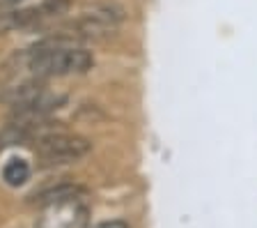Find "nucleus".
Returning <instances> with one entry per match:
<instances>
[{
	"mask_svg": "<svg viewBox=\"0 0 257 228\" xmlns=\"http://www.w3.org/2000/svg\"><path fill=\"white\" fill-rule=\"evenodd\" d=\"M28 178H30V166H28L26 159H10L5 164V169H3V180L10 187L23 185Z\"/></svg>",
	"mask_w": 257,
	"mask_h": 228,
	"instance_id": "6e6552de",
	"label": "nucleus"
},
{
	"mask_svg": "<svg viewBox=\"0 0 257 228\" xmlns=\"http://www.w3.org/2000/svg\"><path fill=\"white\" fill-rule=\"evenodd\" d=\"M19 3H23V0H0V7H16Z\"/></svg>",
	"mask_w": 257,
	"mask_h": 228,
	"instance_id": "9b49d317",
	"label": "nucleus"
},
{
	"mask_svg": "<svg viewBox=\"0 0 257 228\" xmlns=\"http://www.w3.org/2000/svg\"><path fill=\"white\" fill-rule=\"evenodd\" d=\"M44 93H46V90H44V83L39 81V79H28V81H19V83H14V86L5 88V90L0 93V102L14 106V111H16V109L30 106L32 102H37Z\"/></svg>",
	"mask_w": 257,
	"mask_h": 228,
	"instance_id": "20e7f679",
	"label": "nucleus"
},
{
	"mask_svg": "<svg viewBox=\"0 0 257 228\" xmlns=\"http://www.w3.org/2000/svg\"><path fill=\"white\" fill-rule=\"evenodd\" d=\"M35 150L46 164H69L90 155L92 143L85 136L53 131V134L39 136L37 143H35Z\"/></svg>",
	"mask_w": 257,
	"mask_h": 228,
	"instance_id": "f03ea898",
	"label": "nucleus"
},
{
	"mask_svg": "<svg viewBox=\"0 0 257 228\" xmlns=\"http://www.w3.org/2000/svg\"><path fill=\"white\" fill-rule=\"evenodd\" d=\"M42 12L39 7H26V10H10L0 12V35L7 30H16V28H32L42 23Z\"/></svg>",
	"mask_w": 257,
	"mask_h": 228,
	"instance_id": "423d86ee",
	"label": "nucleus"
},
{
	"mask_svg": "<svg viewBox=\"0 0 257 228\" xmlns=\"http://www.w3.org/2000/svg\"><path fill=\"white\" fill-rule=\"evenodd\" d=\"M67 30H71V35L76 39H106L117 33V28H112L108 23H101L90 17H80L76 21H71L67 26Z\"/></svg>",
	"mask_w": 257,
	"mask_h": 228,
	"instance_id": "39448f33",
	"label": "nucleus"
},
{
	"mask_svg": "<svg viewBox=\"0 0 257 228\" xmlns=\"http://www.w3.org/2000/svg\"><path fill=\"white\" fill-rule=\"evenodd\" d=\"M80 196H85V187L76 185V182H58V185L46 187V189L32 194L30 203L37 207H58L78 201Z\"/></svg>",
	"mask_w": 257,
	"mask_h": 228,
	"instance_id": "7ed1b4c3",
	"label": "nucleus"
},
{
	"mask_svg": "<svg viewBox=\"0 0 257 228\" xmlns=\"http://www.w3.org/2000/svg\"><path fill=\"white\" fill-rule=\"evenodd\" d=\"M92 228H131L126 221H122V219H108V221H99L94 223Z\"/></svg>",
	"mask_w": 257,
	"mask_h": 228,
	"instance_id": "9d476101",
	"label": "nucleus"
},
{
	"mask_svg": "<svg viewBox=\"0 0 257 228\" xmlns=\"http://www.w3.org/2000/svg\"><path fill=\"white\" fill-rule=\"evenodd\" d=\"M71 10V0H44L39 5V12L42 17L48 19V17H62L67 12Z\"/></svg>",
	"mask_w": 257,
	"mask_h": 228,
	"instance_id": "1a4fd4ad",
	"label": "nucleus"
},
{
	"mask_svg": "<svg viewBox=\"0 0 257 228\" xmlns=\"http://www.w3.org/2000/svg\"><path fill=\"white\" fill-rule=\"evenodd\" d=\"M83 17H90V19H96L101 23H108V26L117 28L119 23L126 19V10L117 3H92V5L85 7Z\"/></svg>",
	"mask_w": 257,
	"mask_h": 228,
	"instance_id": "0eeeda50",
	"label": "nucleus"
},
{
	"mask_svg": "<svg viewBox=\"0 0 257 228\" xmlns=\"http://www.w3.org/2000/svg\"><path fill=\"white\" fill-rule=\"evenodd\" d=\"M23 62L32 71L35 79H51V76H67V74H83L92 69L94 55L87 49L71 46V49L58 51H32L26 49L21 53Z\"/></svg>",
	"mask_w": 257,
	"mask_h": 228,
	"instance_id": "f257e3e1",
	"label": "nucleus"
}]
</instances>
